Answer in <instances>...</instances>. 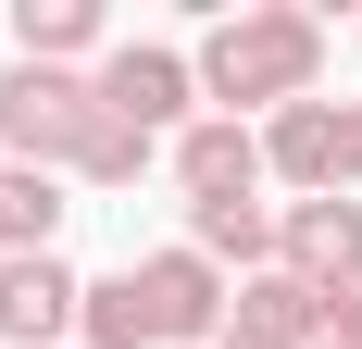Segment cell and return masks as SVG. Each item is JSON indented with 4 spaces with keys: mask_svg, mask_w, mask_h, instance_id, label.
<instances>
[{
    "mask_svg": "<svg viewBox=\"0 0 362 349\" xmlns=\"http://www.w3.org/2000/svg\"><path fill=\"white\" fill-rule=\"evenodd\" d=\"M187 63H200V100H225V125H238V100L288 112V100H313V75H325V25L288 13V0H250V13H225Z\"/></svg>",
    "mask_w": 362,
    "mask_h": 349,
    "instance_id": "6da1fadb",
    "label": "cell"
},
{
    "mask_svg": "<svg viewBox=\"0 0 362 349\" xmlns=\"http://www.w3.org/2000/svg\"><path fill=\"white\" fill-rule=\"evenodd\" d=\"M88 112H100V88L88 75H50V63H13L0 75V138H13V162H75V138H88Z\"/></svg>",
    "mask_w": 362,
    "mask_h": 349,
    "instance_id": "7a4b0ae2",
    "label": "cell"
},
{
    "mask_svg": "<svg viewBox=\"0 0 362 349\" xmlns=\"http://www.w3.org/2000/svg\"><path fill=\"white\" fill-rule=\"evenodd\" d=\"M88 88H100V112H125V125H150V138H163V125L200 100V63H187V50H163V37H125Z\"/></svg>",
    "mask_w": 362,
    "mask_h": 349,
    "instance_id": "3957f363",
    "label": "cell"
},
{
    "mask_svg": "<svg viewBox=\"0 0 362 349\" xmlns=\"http://www.w3.org/2000/svg\"><path fill=\"white\" fill-rule=\"evenodd\" d=\"M138 275V312H150V349H175V337H213L225 324V287L200 249H150V262H125Z\"/></svg>",
    "mask_w": 362,
    "mask_h": 349,
    "instance_id": "277c9868",
    "label": "cell"
},
{
    "mask_svg": "<svg viewBox=\"0 0 362 349\" xmlns=\"http://www.w3.org/2000/svg\"><path fill=\"white\" fill-rule=\"evenodd\" d=\"M75 312H88V287L50 262V249H25V262H0V337L13 349H63Z\"/></svg>",
    "mask_w": 362,
    "mask_h": 349,
    "instance_id": "5b68a950",
    "label": "cell"
},
{
    "mask_svg": "<svg viewBox=\"0 0 362 349\" xmlns=\"http://www.w3.org/2000/svg\"><path fill=\"white\" fill-rule=\"evenodd\" d=\"M275 249H288L300 287H350L362 275V200H288L275 212Z\"/></svg>",
    "mask_w": 362,
    "mask_h": 349,
    "instance_id": "8992f818",
    "label": "cell"
},
{
    "mask_svg": "<svg viewBox=\"0 0 362 349\" xmlns=\"http://www.w3.org/2000/svg\"><path fill=\"white\" fill-rule=\"evenodd\" d=\"M175 187H187V212H213V200H262V138L250 125H187L175 138Z\"/></svg>",
    "mask_w": 362,
    "mask_h": 349,
    "instance_id": "52a82bcc",
    "label": "cell"
},
{
    "mask_svg": "<svg viewBox=\"0 0 362 349\" xmlns=\"http://www.w3.org/2000/svg\"><path fill=\"white\" fill-rule=\"evenodd\" d=\"M262 174H288L300 200H337V100H288L262 125Z\"/></svg>",
    "mask_w": 362,
    "mask_h": 349,
    "instance_id": "ba28073f",
    "label": "cell"
},
{
    "mask_svg": "<svg viewBox=\"0 0 362 349\" xmlns=\"http://www.w3.org/2000/svg\"><path fill=\"white\" fill-rule=\"evenodd\" d=\"M225 337H250V349H325V287H300V275H250Z\"/></svg>",
    "mask_w": 362,
    "mask_h": 349,
    "instance_id": "9c48e42d",
    "label": "cell"
},
{
    "mask_svg": "<svg viewBox=\"0 0 362 349\" xmlns=\"http://www.w3.org/2000/svg\"><path fill=\"white\" fill-rule=\"evenodd\" d=\"M13 25H25V63L75 75V50H100V0H25Z\"/></svg>",
    "mask_w": 362,
    "mask_h": 349,
    "instance_id": "30bf717a",
    "label": "cell"
},
{
    "mask_svg": "<svg viewBox=\"0 0 362 349\" xmlns=\"http://www.w3.org/2000/svg\"><path fill=\"white\" fill-rule=\"evenodd\" d=\"M50 225H63V187L37 162H0V249L25 262V249H50Z\"/></svg>",
    "mask_w": 362,
    "mask_h": 349,
    "instance_id": "8fae6325",
    "label": "cell"
},
{
    "mask_svg": "<svg viewBox=\"0 0 362 349\" xmlns=\"http://www.w3.org/2000/svg\"><path fill=\"white\" fill-rule=\"evenodd\" d=\"M187 249L200 262H262L275 249V212L262 200H213V212H187Z\"/></svg>",
    "mask_w": 362,
    "mask_h": 349,
    "instance_id": "7c38bea8",
    "label": "cell"
},
{
    "mask_svg": "<svg viewBox=\"0 0 362 349\" xmlns=\"http://www.w3.org/2000/svg\"><path fill=\"white\" fill-rule=\"evenodd\" d=\"M75 174H88V187H138V174H150V125H125V112H88Z\"/></svg>",
    "mask_w": 362,
    "mask_h": 349,
    "instance_id": "4fadbf2b",
    "label": "cell"
},
{
    "mask_svg": "<svg viewBox=\"0 0 362 349\" xmlns=\"http://www.w3.org/2000/svg\"><path fill=\"white\" fill-rule=\"evenodd\" d=\"M75 324H88V349H150V312H138V275H100Z\"/></svg>",
    "mask_w": 362,
    "mask_h": 349,
    "instance_id": "5bb4252c",
    "label": "cell"
},
{
    "mask_svg": "<svg viewBox=\"0 0 362 349\" xmlns=\"http://www.w3.org/2000/svg\"><path fill=\"white\" fill-rule=\"evenodd\" d=\"M325 349H362V275L325 287Z\"/></svg>",
    "mask_w": 362,
    "mask_h": 349,
    "instance_id": "9a60e30c",
    "label": "cell"
},
{
    "mask_svg": "<svg viewBox=\"0 0 362 349\" xmlns=\"http://www.w3.org/2000/svg\"><path fill=\"white\" fill-rule=\"evenodd\" d=\"M337 187H362V100H337Z\"/></svg>",
    "mask_w": 362,
    "mask_h": 349,
    "instance_id": "2e32d148",
    "label": "cell"
},
{
    "mask_svg": "<svg viewBox=\"0 0 362 349\" xmlns=\"http://www.w3.org/2000/svg\"><path fill=\"white\" fill-rule=\"evenodd\" d=\"M225 349H250V337H225Z\"/></svg>",
    "mask_w": 362,
    "mask_h": 349,
    "instance_id": "e0dca14e",
    "label": "cell"
},
{
    "mask_svg": "<svg viewBox=\"0 0 362 349\" xmlns=\"http://www.w3.org/2000/svg\"><path fill=\"white\" fill-rule=\"evenodd\" d=\"M0 262H13V249H0Z\"/></svg>",
    "mask_w": 362,
    "mask_h": 349,
    "instance_id": "ac0fdd59",
    "label": "cell"
}]
</instances>
